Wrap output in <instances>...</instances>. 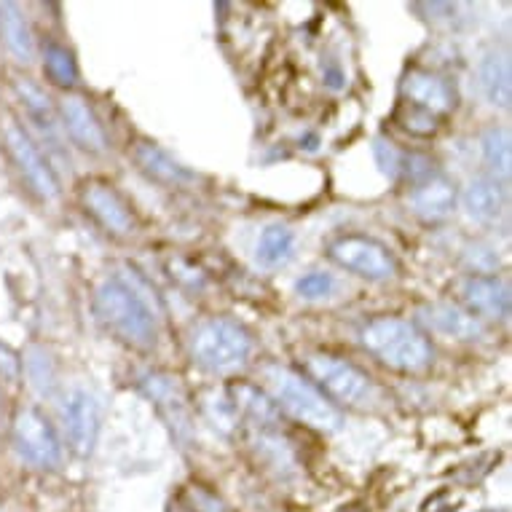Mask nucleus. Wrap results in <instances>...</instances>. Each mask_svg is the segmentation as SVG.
<instances>
[{
  "label": "nucleus",
  "instance_id": "f257e3e1",
  "mask_svg": "<svg viewBox=\"0 0 512 512\" xmlns=\"http://www.w3.org/2000/svg\"><path fill=\"white\" fill-rule=\"evenodd\" d=\"M94 314L110 336L132 349L148 352L159 341V317L153 303L129 279H105L94 293Z\"/></svg>",
  "mask_w": 512,
  "mask_h": 512
},
{
  "label": "nucleus",
  "instance_id": "f03ea898",
  "mask_svg": "<svg viewBox=\"0 0 512 512\" xmlns=\"http://www.w3.org/2000/svg\"><path fill=\"white\" fill-rule=\"evenodd\" d=\"M360 341L381 365L400 373H421L435 360L427 333L403 317L370 319L362 328Z\"/></svg>",
  "mask_w": 512,
  "mask_h": 512
},
{
  "label": "nucleus",
  "instance_id": "7ed1b4c3",
  "mask_svg": "<svg viewBox=\"0 0 512 512\" xmlns=\"http://www.w3.org/2000/svg\"><path fill=\"white\" fill-rule=\"evenodd\" d=\"M266 381L277 405L285 413H290L295 421H301L309 429L317 432H338L341 427V411L322 395L309 378L295 373L290 368L274 365L266 370Z\"/></svg>",
  "mask_w": 512,
  "mask_h": 512
},
{
  "label": "nucleus",
  "instance_id": "20e7f679",
  "mask_svg": "<svg viewBox=\"0 0 512 512\" xmlns=\"http://www.w3.org/2000/svg\"><path fill=\"white\" fill-rule=\"evenodd\" d=\"M252 352L250 330L228 317H210L191 333V357L210 373L242 368Z\"/></svg>",
  "mask_w": 512,
  "mask_h": 512
},
{
  "label": "nucleus",
  "instance_id": "39448f33",
  "mask_svg": "<svg viewBox=\"0 0 512 512\" xmlns=\"http://www.w3.org/2000/svg\"><path fill=\"white\" fill-rule=\"evenodd\" d=\"M306 373L314 387L328 397L330 403H341L346 408H368L376 403V384L373 378L354 362L328 352H314L306 357Z\"/></svg>",
  "mask_w": 512,
  "mask_h": 512
},
{
  "label": "nucleus",
  "instance_id": "423d86ee",
  "mask_svg": "<svg viewBox=\"0 0 512 512\" xmlns=\"http://www.w3.org/2000/svg\"><path fill=\"white\" fill-rule=\"evenodd\" d=\"M0 137H3V148L14 161V167L41 202H57L59 199V177L51 169L49 159L43 156L41 145L35 143L33 135L25 126L19 124L17 118L9 116L0 124Z\"/></svg>",
  "mask_w": 512,
  "mask_h": 512
},
{
  "label": "nucleus",
  "instance_id": "0eeeda50",
  "mask_svg": "<svg viewBox=\"0 0 512 512\" xmlns=\"http://www.w3.org/2000/svg\"><path fill=\"white\" fill-rule=\"evenodd\" d=\"M328 258L341 269L352 271L354 277L368 282H387L397 274L395 255L387 244H381L373 236H338L328 244Z\"/></svg>",
  "mask_w": 512,
  "mask_h": 512
},
{
  "label": "nucleus",
  "instance_id": "6e6552de",
  "mask_svg": "<svg viewBox=\"0 0 512 512\" xmlns=\"http://www.w3.org/2000/svg\"><path fill=\"white\" fill-rule=\"evenodd\" d=\"M11 437H14L19 456L33 467L57 470L62 464V440H59L57 429L46 419V413L33 408V405L19 408L17 416H14Z\"/></svg>",
  "mask_w": 512,
  "mask_h": 512
},
{
  "label": "nucleus",
  "instance_id": "1a4fd4ad",
  "mask_svg": "<svg viewBox=\"0 0 512 512\" xmlns=\"http://www.w3.org/2000/svg\"><path fill=\"white\" fill-rule=\"evenodd\" d=\"M62 424L68 437L70 454L89 459L100 437V403L89 389H70L62 405Z\"/></svg>",
  "mask_w": 512,
  "mask_h": 512
},
{
  "label": "nucleus",
  "instance_id": "9d476101",
  "mask_svg": "<svg viewBox=\"0 0 512 512\" xmlns=\"http://www.w3.org/2000/svg\"><path fill=\"white\" fill-rule=\"evenodd\" d=\"M57 113L62 132L70 137V143L76 145L78 151L89 153V156L108 153V132H105L100 116L94 113L86 97L65 92V97L57 105Z\"/></svg>",
  "mask_w": 512,
  "mask_h": 512
},
{
  "label": "nucleus",
  "instance_id": "9b49d317",
  "mask_svg": "<svg viewBox=\"0 0 512 512\" xmlns=\"http://www.w3.org/2000/svg\"><path fill=\"white\" fill-rule=\"evenodd\" d=\"M81 207L100 223L108 234L113 236H132L137 228L135 212L129 207L124 196L118 194L116 185L105 180H86L78 191Z\"/></svg>",
  "mask_w": 512,
  "mask_h": 512
},
{
  "label": "nucleus",
  "instance_id": "f8f14e48",
  "mask_svg": "<svg viewBox=\"0 0 512 512\" xmlns=\"http://www.w3.org/2000/svg\"><path fill=\"white\" fill-rule=\"evenodd\" d=\"M400 100L429 110V113H435L440 118L456 108L454 86L427 68L405 70L403 81H400Z\"/></svg>",
  "mask_w": 512,
  "mask_h": 512
},
{
  "label": "nucleus",
  "instance_id": "ddd939ff",
  "mask_svg": "<svg viewBox=\"0 0 512 512\" xmlns=\"http://www.w3.org/2000/svg\"><path fill=\"white\" fill-rule=\"evenodd\" d=\"M14 94L22 102V108L27 113V121L33 124L38 135L51 145V148H62V124H59L57 105L51 102V97L43 92L41 86L35 84L33 78L17 76L14 78Z\"/></svg>",
  "mask_w": 512,
  "mask_h": 512
},
{
  "label": "nucleus",
  "instance_id": "4468645a",
  "mask_svg": "<svg viewBox=\"0 0 512 512\" xmlns=\"http://www.w3.org/2000/svg\"><path fill=\"white\" fill-rule=\"evenodd\" d=\"M462 298L467 311L480 322L510 317V287L499 277L472 274L470 279H464Z\"/></svg>",
  "mask_w": 512,
  "mask_h": 512
},
{
  "label": "nucleus",
  "instance_id": "2eb2a0df",
  "mask_svg": "<svg viewBox=\"0 0 512 512\" xmlns=\"http://www.w3.org/2000/svg\"><path fill=\"white\" fill-rule=\"evenodd\" d=\"M456 204H459V191L454 180H448L445 175L429 177L416 185L411 194L413 215L424 223H443L454 215Z\"/></svg>",
  "mask_w": 512,
  "mask_h": 512
},
{
  "label": "nucleus",
  "instance_id": "dca6fc26",
  "mask_svg": "<svg viewBox=\"0 0 512 512\" xmlns=\"http://www.w3.org/2000/svg\"><path fill=\"white\" fill-rule=\"evenodd\" d=\"M462 202L467 218L480 223V226H494L507 210V191H504V183H499L494 177L480 175L464 188Z\"/></svg>",
  "mask_w": 512,
  "mask_h": 512
},
{
  "label": "nucleus",
  "instance_id": "f3484780",
  "mask_svg": "<svg viewBox=\"0 0 512 512\" xmlns=\"http://www.w3.org/2000/svg\"><path fill=\"white\" fill-rule=\"evenodd\" d=\"M424 322L432 325L437 333L459 338V341H475L486 333V325L456 303H432L424 309Z\"/></svg>",
  "mask_w": 512,
  "mask_h": 512
},
{
  "label": "nucleus",
  "instance_id": "a211bd4d",
  "mask_svg": "<svg viewBox=\"0 0 512 512\" xmlns=\"http://www.w3.org/2000/svg\"><path fill=\"white\" fill-rule=\"evenodd\" d=\"M478 89L488 105L507 110L512 100L510 84V59L502 51H488L478 65Z\"/></svg>",
  "mask_w": 512,
  "mask_h": 512
},
{
  "label": "nucleus",
  "instance_id": "6ab92c4d",
  "mask_svg": "<svg viewBox=\"0 0 512 512\" xmlns=\"http://www.w3.org/2000/svg\"><path fill=\"white\" fill-rule=\"evenodd\" d=\"M0 41L22 65L35 59V35L17 3H0Z\"/></svg>",
  "mask_w": 512,
  "mask_h": 512
},
{
  "label": "nucleus",
  "instance_id": "aec40b11",
  "mask_svg": "<svg viewBox=\"0 0 512 512\" xmlns=\"http://www.w3.org/2000/svg\"><path fill=\"white\" fill-rule=\"evenodd\" d=\"M132 159H135L137 169H140L148 180H153V183L183 185L188 183V180H194V175H191L183 164H177V161L156 143H137L135 151H132Z\"/></svg>",
  "mask_w": 512,
  "mask_h": 512
},
{
  "label": "nucleus",
  "instance_id": "412c9836",
  "mask_svg": "<svg viewBox=\"0 0 512 512\" xmlns=\"http://www.w3.org/2000/svg\"><path fill=\"white\" fill-rule=\"evenodd\" d=\"M480 153H483V164L488 169V177L504 183L510 177L512 167L510 132L504 126H488L486 132L480 135Z\"/></svg>",
  "mask_w": 512,
  "mask_h": 512
},
{
  "label": "nucleus",
  "instance_id": "4be33fe9",
  "mask_svg": "<svg viewBox=\"0 0 512 512\" xmlns=\"http://www.w3.org/2000/svg\"><path fill=\"white\" fill-rule=\"evenodd\" d=\"M295 252V234L282 223H271L258 239V263L263 269H279L290 263Z\"/></svg>",
  "mask_w": 512,
  "mask_h": 512
},
{
  "label": "nucleus",
  "instance_id": "5701e85b",
  "mask_svg": "<svg viewBox=\"0 0 512 512\" xmlns=\"http://www.w3.org/2000/svg\"><path fill=\"white\" fill-rule=\"evenodd\" d=\"M43 73L59 89H65V92L73 89L78 81V65L73 51L68 46H62V43H46L43 46Z\"/></svg>",
  "mask_w": 512,
  "mask_h": 512
},
{
  "label": "nucleus",
  "instance_id": "b1692460",
  "mask_svg": "<svg viewBox=\"0 0 512 512\" xmlns=\"http://www.w3.org/2000/svg\"><path fill=\"white\" fill-rule=\"evenodd\" d=\"M392 118H395V124L400 129H405L413 137H432L440 129V116H435V113H429L424 108H416V105L403 100L397 102L395 116Z\"/></svg>",
  "mask_w": 512,
  "mask_h": 512
},
{
  "label": "nucleus",
  "instance_id": "393cba45",
  "mask_svg": "<svg viewBox=\"0 0 512 512\" xmlns=\"http://www.w3.org/2000/svg\"><path fill=\"white\" fill-rule=\"evenodd\" d=\"M373 156H376L378 169H381L389 180H400L405 151H400V148H397L392 140H387V137H376V140H373Z\"/></svg>",
  "mask_w": 512,
  "mask_h": 512
},
{
  "label": "nucleus",
  "instance_id": "a878e982",
  "mask_svg": "<svg viewBox=\"0 0 512 512\" xmlns=\"http://www.w3.org/2000/svg\"><path fill=\"white\" fill-rule=\"evenodd\" d=\"M333 285L336 282H333L328 271H309L295 282V293L306 298V301H319V298H328L333 293Z\"/></svg>",
  "mask_w": 512,
  "mask_h": 512
},
{
  "label": "nucleus",
  "instance_id": "bb28decb",
  "mask_svg": "<svg viewBox=\"0 0 512 512\" xmlns=\"http://www.w3.org/2000/svg\"><path fill=\"white\" fill-rule=\"evenodd\" d=\"M0 378H3L6 384H11V387H17L19 378H22V360H19V354L6 344H0Z\"/></svg>",
  "mask_w": 512,
  "mask_h": 512
},
{
  "label": "nucleus",
  "instance_id": "cd10ccee",
  "mask_svg": "<svg viewBox=\"0 0 512 512\" xmlns=\"http://www.w3.org/2000/svg\"><path fill=\"white\" fill-rule=\"evenodd\" d=\"M322 84L328 86V89H333V92L344 89L346 76H344V70H341V65H338V62H328V65L322 68Z\"/></svg>",
  "mask_w": 512,
  "mask_h": 512
},
{
  "label": "nucleus",
  "instance_id": "c85d7f7f",
  "mask_svg": "<svg viewBox=\"0 0 512 512\" xmlns=\"http://www.w3.org/2000/svg\"><path fill=\"white\" fill-rule=\"evenodd\" d=\"M194 504L196 512H231L226 504L215 499L212 494H207V491H194Z\"/></svg>",
  "mask_w": 512,
  "mask_h": 512
},
{
  "label": "nucleus",
  "instance_id": "c756f323",
  "mask_svg": "<svg viewBox=\"0 0 512 512\" xmlns=\"http://www.w3.org/2000/svg\"><path fill=\"white\" fill-rule=\"evenodd\" d=\"M317 145H319V137L317 135L301 137V148H306V151H317Z\"/></svg>",
  "mask_w": 512,
  "mask_h": 512
}]
</instances>
